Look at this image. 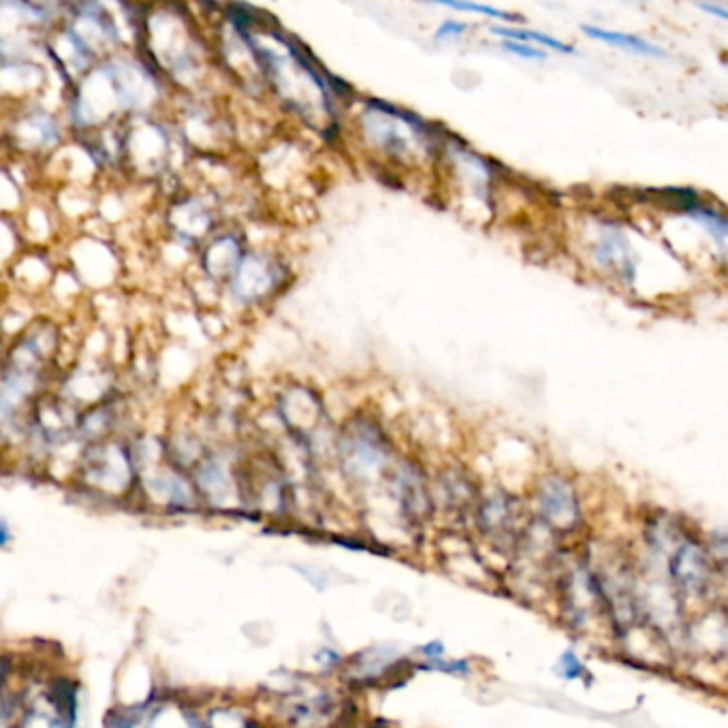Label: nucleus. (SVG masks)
Masks as SVG:
<instances>
[{"label": "nucleus", "instance_id": "obj_10", "mask_svg": "<svg viewBox=\"0 0 728 728\" xmlns=\"http://www.w3.org/2000/svg\"><path fill=\"white\" fill-rule=\"evenodd\" d=\"M700 9L709 11V13H716V15H718V18L726 20V9H724V7H716V4H700Z\"/></svg>", "mask_w": 728, "mask_h": 728}, {"label": "nucleus", "instance_id": "obj_4", "mask_svg": "<svg viewBox=\"0 0 728 728\" xmlns=\"http://www.w3.org/2000/svg\"><path fill=\"white\" fill-rule=\"evenodd\" d=\"M481 523L489 532H506V528L511 526L509 500L498 495V498H492L489 503H485L481 509Z\"/></svg>", "mask_w": 728, "mask_h": 728}, {"label": "nucleus", "instance_id": "obj_9", "mask_svg": "<svg viewBox=\"0 0 728 728\" xmlns=\"http://www.w3.org/2000/svg\"><path fill=\"white\" fill-rule=\"evenodd\" d=\"M560 665H566L568 668H562V673H564V677H579V673H584V667L579 665V660H577V656L575 654H564L562 656V662H560Z\"/></svg>", "mask_w": 728, "mask_h": 728}, {"label": "nucleus", "instance_id": "obj_7", "mask_svg": "<svg viewBox=\"0 0 728 728\" xmlns=\"http://www.w3.org/2000/svg\"><path fill=\"white\" fill-rule=\"evenodd\" d=\"M504 47H506V50H509V52L517 53V56L532 58V61H538V58L547 56V53H544V52H538V50H534V47H528V45H523V43H515V41H506Z\"/></svg>", "mask_w": 728, "mask_h": 728}, {"label": "nucleus", "instance_id": "obj_8", "mask_svg": "<svg viewBox=\"0 0 728 728\" xmlns=\"http://www.w3.org/2000/svg\"><path fill=\"white\" fill-rule=\"evenodd\" d=\"M463 30H466V24H463V21L449 20V21H445V24H442L438 30H436V39H446V37H457V35H462Z\"/></svg>", "mask_w": 728, "mask_h": 728}, {"label": "nucleus", "instance_id": "obj_1", "mask_svg": "<svg viewBox=\"0 0 728 728\" xmlns=\"http://www.w3.org/2000/svg\"><path fill=\"white\" fill-rule=\"evenodd\" d=\"M668 558L675 584L688 594H703L711 584V560L705 549L699 543L679 541Z\"/></svg>", "mask_w": 728, "mask_h": 728}, {"label": "nucleus", "instance_id": "obj_5", "mask_svg": "<svg viewBox=\"0 0 728 728\" xmlns=\"http://www.w3.org/2000/svg\"><path fill=\"white\" fill-rule=\"evenodd\" d=\"M495 35L504 37V39L509 41H515V43H521V41H536V43H543V45L552 47V50H558V52H564V53H573L575 50L568 45V43H562L558 39H553V37L549 35H541V32H534V30H515V29H492Z\"/></svg>", "mask_w": 728, "mask_h": 728}, {"label": "nucleus", "instance_id": "obj_11", "mask_svg": "<svg viewBox=\"0 0 728 728\" xmlns=\"http://www.w3.org/2000/svg\"><path fill=\"white\" fill-rule=\"evenodd\" d=\"M11 538V532H9V526L7 523H4L3 519H0V547H3L4 543H7Z\"/></svg>", "mask_w": 728, "mask_h": 728}, {"label": "nucleus", "instance_id": "obj_6", "mask_svg": "<svg viewBox=\"0 0 728 728\" xmlns=\"http://www.w3.org/2000/svg\"><path fill=\"white\" fill-rule=\"evenodd\" d=\"M440 4H445V7H449V9H457V11H474V13L492 15V18L506 20V21H521L519 15L509 13V11H503V9L485 7V4H477V3H440Z\"/></svg>", "mask_w": 728, "mask_h": 728}, {"label": "nucleus", "instance_id": "obj_3", "mask_svg": "<svg viewBox=\"0 0 728 728\" xmlns=\"http://www.w3.org/2000/svg\"><path fill=\"white\" fill-rule=\"evenodd\" d=\"M584 32H587L594 39H601L605 43H611V45L624 47V50L636 52V53H645V56H665V52L660 47H656L654 43L641 39L636 35H622V32H613V30H602L596 29V26H584Z\"/></svg>", "mask_w": 728, "mask_h": 728}, {"label": "nucleus", "instance_id": "obj_12", "mask_svg": "<svg viewBox=\"0 0 728 728\" xmlns=\"http://www.w3.org/2000/svg\"><path fill=\"white\" fill-rule=\"evenodd\" d=\"M425 651H442V645L440 643H431L429 647H425ZM438 656H431L429 660H436Z\"/></svg>", "mask_w": 728, "mask_h": 728}, {"label": "nucleus", "instance_id": "obj_2", "mask_svg": "<svg viewBox=\"0 0 728 728\" xmlns=\"http://www.w3.org/2000/svg\"><path fill=\"white\" fill-rule=\"evenodd\" d=\"M538 506L541 515L555 530H570L579 519V506H577L573 485L560 477H552L543 481L538 489Z\"/></svg>", "mask_w": 728, "mask_h": 728}]
</instances>
